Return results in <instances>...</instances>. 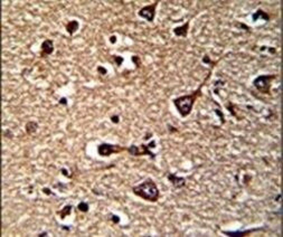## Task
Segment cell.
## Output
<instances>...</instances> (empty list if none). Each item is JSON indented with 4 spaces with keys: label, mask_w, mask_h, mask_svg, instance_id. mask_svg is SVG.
<instances>
[{
    "label": "cell",
    "mask_w": 283,
    "mask_h": 237,
    "mask_svg": "<svg viewBox=\"0 0 283 237\" xmlns=\"http://www.w3.org/2000/svg\"><path fill=\"white\" fill-rule=\"evenodd\" d=\"M132 192L136 196L150 203H156L160 196L158 187L152 179H147L143 182L134 186L132 188Z\"/></svg>",
    "instance_id": "6da1fadb"
},
{
    "label": "cell",
    "mask_w": 283,
    "mask_h": 237,
    "mask_svg": "<svg viewBox=\"0 0 283 237\" xmlns=\"http://www.w3.org/2000/svg\"><path fill=\"white\" fill-rule=\"evenodd\" d=\"M201 86L200 85L198 87V90L195 91L194 93L188 95H182V96H179V98H176L174 100V104L177 109L178 113L180 114L182 117H188L189 114L191 113V110H193V106L196 102L197 98L200 95V90H201Z\"/></svg>",
    "instance_id": "7a4b0ae2"
},
{
    "label": "cell",
    "mask_w": 283,
    "mask_h": 237,
    "mask_svg": "<svg viewBox=\"0 0 283 237\" xmlns=\"http://www.w3.org/2000/svg\"><path fill=\"white\" fill-rule=\"evenodd\" d=\"M275 78H276L275 74H264V75H260L253 81V85L259 92H261V93H263V94H270L271 83H272V81H274Z\"/></svg>",
    "instance_id": "3957f363"
},
{
    "label": "cell",
    "mask_w": 283,
    "mask_h": 237,
    "mask_svg": "<svg viewBox=\"0 0 283 237\" xmlns=\"http://www.w3.org/2000/svg\"><path fill=\"white\" fill-rule=\"evenodd\" d=\"M152 148H156V141L152 140L149 144H141V146H130L129 148H127V151L131 155H134V157H139V155H149L151 159L156 158V153H153L152 151H150V149Z\"/></svg>",
    "instance_id": "277c9868"
},
{
    "label": "cell",
    "mask_w": 283,
    "mask_h": 237,
    "mask_svg": "<svg viewBox=\"0 0 283 237\" xmlns=\"http://www.w3.org/2000/svg\"><path fill=\"white\" fill-rule=\"evenodd\" d=\"M124 150H127L125 148L120 147L117 144H111V143H101L98 147V153L101 157H110L111 154L119 153Z\"/></svg>",
    "instance_id": "5b68a950"
},
{
    "label": "cell",
    "mask_w": 283,
    "mask_h": 237,
    "mask_svg": "<svg viewBox=\"0 0 283 237\" xmlns=\"http://www.w3.org/2000/svg\"><path fill=\"white\" fill-rule=\"evenodd\" d=\"M158 2L159 1H155L153 4L148 5V6L142 7L139 11H138V16L141 17V18L146 19V20L149 21V23H152V21L155 20L156 8H157V6H158Z\"/></svg>",
    "instance_id": "8992f818"
},
{
    "label": "cell",
    "mask_w": 283,
    "mask_h": 237,
    "mask_svg": "<svg viewBox=\"0 0 283 237\" xmlns=\"http://www.w3.org/2000/svg\"><path fill=\"white\" fill-rule=\"evenodd\" d=\"M167 179L169 180V182L172 186H174L176 189H180L182 188V187H185L186 186V179L184 177H179V176H177L176 173H168L167 175Z\"/></svg>",
    "instance_id": "52a82bcc"
},
{
    "label": "cell",
    "mask_w": 283,
    "mask_h": 237,
    "mask_svg": "<svg viewBox=\"0 0 283 237\" xmlns=\"http://www.w3.org/2000/svg\"><path fill=\"white\" fill-rule=\"evenodd\" d=\"M54 52V42L52 39H45L44 42L42 43V46H40V54H42V57H46L52 55Z\"/></svg>",
    "instance_id": "ba28073f"
},
{
    "label": "cell",
    "mask_w": 283,
    "mask_h": 237,
    "mask_svg": "<svg viewBox=\"0 0 283 237\" xmlns=\"http://www.w3.org/2000/svg\"><path fill=\"white\" fill-rule=\"evenodd\" d=\"M263 228H253V229H247V230H235V232H227V230H223V234L227 235L230 237H236V236H246L249 234L253 233V232H257Z\"/></svg>",
    "instance_id": "9c48e42d"
},
{
    "label": "cell",
    "mask_w": 283,
    "mask_h": 237,
    "mask_svg": "<svg viewBox=\"0 0 283 237\" xmlns=\"http://www.w3.org/2000/svg\"><path fill=\"white\" fill-rule=\"evenodd\" d=\"M188 29H189V21H186L184 25H181L179 27H176L174 28V34L177 36V37H187V34H188Z\"/></svg>",
    "instance_id": "30bf717a"
},
{
    "label": "cell",
    "mask_w": 283,
    "mask_h": 237,
    "mask_svg": "<svg viewBox=\"0 0 283 237\" xmlns=\"http://www.w3.org/2000/svg\"><path fill=\"white\" fill-rule=\"evenodd\" d=\"M79 23L77 20H71L66 24V31L69 35H74L79 30Z\"/></svg>",
    "instance_id": "8fae6325"
},
{
    "label": "cell",
    "mask_w": 283,
    "mask_h": 237,
    "mask_svg": "<svg viewBox=\"0 0 283 237\" xmlns=\"http://www.w3.org/2000/svg\"><path fill=\"white\" fill-rule=\"evenodd\" d=\"M260 18H262L263 20H265V21H269V20H270V16L265 11H263L262 9H257L256 11L252 15V20H253V21H256V20H259Z\"/></svg>",
    "instance_id": "7c38bea8"
},
{
    "label": "cell",
    "mask_w": 283,
    "mask_h": 237,
    "mask_svg": "<svg viewBox=\"0 0 283 237\" xmlns=\"http://www.w3.org/2000/svg\"><path fill=\"white\" fill-rule=\"evenodd\" d=\"M37 129H38V123L37 122H35V121H29V122H27L26 127H25V130H26L27 134H29V136L34 134L35 132L37 131Z\"/></svg>",
    "instance_id": "4fadbf2b"
},
{
    "label": "cell",
    "mask_w": 283,
    "mask_h": 237,
    "mask_svg": "<svg viewBox=\"0 0 283 237\" xmlns=\"http://www.w3.org/2000/svg\"><path fill=\"white\" fill-rule=\"evenodd\" d=\"M72 208H73L72 205H66L62 210L58 211V215L60 216V218L64 219V218L67 217L68 215H71V213H72Z\"/></svg>",
    "instance_id": "5bb4252c"
},
{
    "label": "cell",
    "mask_w": 283,
    "mask_h": 237,
    "mask_svg": "<svg viewBox=\"0 0 283 237\" xmlns=\"http://www.w3.org/2000/svg\"><path fill=\"white\" fill-rule=\"evenodd\" d=\"M88 208H90L88 203H84V201H82V203H79V205H77V209H79V211H82V213H87V211H88Z\"/></svg>",
    "instance_id": "9a60e30c"
},
{
    "label": "cell",
    "mask_w": 283,
    "mask_h": 237,
    "mask_svg": "<svg viewBox=\"0 0 283 237\" xmlns=\"http://www.w3.org/2000/svg\"><path fill=\"white\" fill-rule=\"evenodd\" d=\"M113 58H114V60H115V63H117V66H121V64L123 63V57L117 56V55H114Z\"/></svg>",
    "instance_id": "2e32d148"
},
{
    "label": "cell",
    "mask_w": 283,
    "mask_h": 237,
    "mask_svg": "<svg viewBox=\"0 0 283 237\" xmlns=\"http://www.w3.org/2000/svg\"><path fill=\"white\" fill-rule=\"evenodd\" d=\"M98 72L101 74V75H105V74H108V71H106V68H104L103 66H98Z\"/></svg>",
    "instance_id": "e0dca14e"
},
{
    "label": "cell",
    "mask_w": 283,
    "mask_h": 237,
    "mask_svg": "<svg viewBox=\"0 0 283 237\" xmlns=\"http://www.w3.org/2000/svg\"><path fill=\"white\" fill-rule=\"evenodd\" d=\"M215 113L218 115L219 117H220V121H222V123H225V120H224V114L222 113V111H219V110H215Z\"/></svg>",
    "instance_id": "ac0fdd59"
},
{
    "label": "cell",
    "mask_w": 283,
    "mask_h": 237,
    "mask_svg": "<svg viewBox=\"0 0 283 237\" xmlns=\"http://www.w3.org/2000/svg\"><path fill=\"white\" fill-rule=\"evenodd\" d=\"M132 62L137 65V67H139V65H140V58H139V56H132Z\"/></svg>",
    "instance_id": "d6986e66"
},
{
    "label": "cell",
    "mask_w": 283,
    "mask_h": 237,
    "mask_svg": "<svg viewBox=\"0 0 283 237\" xmlns=\"http://www.w3.org/2000/svg\"><path fill=\"white\" fill-rule=\"evenodd\" d=\"M111 219H112V222H113L114 224L120 223V217H119V216H117V215H112V216H111Z\"/></svg>",
    "instance_id": "ffe728a7"
},
{
    "label": "cell",
    "mask_w": 283,
    "mask_h": 237,
    "mask_svg": "<svg viewBox=\"0 0 283 237\" xmlns=\"http://www.w3.org/2000/svg\"><path fill=\"white\" fill-rule=\"evenodd\" d=\"M111 121H112L113 123H117H117L120 122V117H119V115H112V117H111Z\"/></svg>",
    "instance_id": "44dd1931"
},
{
    "label": "cell",
    "mask_w": 283,
    "mask_h": 237,
    "mask_svg": "<svg viewBox=\"0 0 283 237\" xmlns=\"http://www.w3.org/2000/svg\"><path fill=\"white\" fill-rule=\"evenodd\" d=\"M203 62H204V63H206V64H209V63H211V59H209V56H207V55H205V56L203 57Z\"/></svg>",
    "instance_id": "7402d4cb"
},
{
    "label": "cell",
    "mask_w": 283,
    "mask_h": 237,
    "mask_svg": "<svg viewBox=\"0 0 283 237\" xmlns=\"http://www.w3.org/2000/svg\"><path fill=\"white\" fill-rule=\"evenodd\" d=\"M59 104H63V105H66L67 104V100H66V98H62L59 100Z\"/></svg>",
    "instance_id": "603a6c76"
},
{
    "label": "cell",
    "mask_w": 283,
    "mask_h": 237,
    "mask_svg": "<svg viewBox=\"0 0 283 237\" xmlns=\"http://www.w3.org/2000/svg\"><path fill=\"white\" fill-rule=\"evenodd\" d=\"M43 192H44V194H46V195H53V192L50 191L48 188H44V189H43Z\"/></svg>",
    "instance_id": "cb8c5ba5"
},
{
    "label": "cell",
    "mask_w": 283,
    "mask_h": 237,
    "mask_svg": "<svg viewBox=\"0 0 283 237\" xmlns=\"http://www.w3.org/2000/svg\"><path fill=\"white\" fill-rule=\"evenodd\" d=\"M110 43H111V44H115V43H117V37H115V36H111V37H110Z\"/></svg>",
    "instance_id": "d4e9b609"
},
{
    "label": "cell",
    "mask_w": 283,
    "mask_h": 237,
    "mask_svg": "<svg viewBox=\"0 0 283 237\" xmlns=\"http://www.w3.org/2000/svg\"><path fill=\"white\" fill-rule=\"evenodd\" d=\"M60 171H62V173H63L64 176H66V177H71V175H68V173H67V170H66V169H64V168H63V169L60 170Z\"/></svg>",
    "instance_id": "484cf974"
},
{
    "label": "cell",
    "mask_w": 283,
    "mask_h": 237,
    "mask_svg": "<svg viewBox=\"0 0 283 237\" xmlns=\"http://www.w3.org/2000/svg\"><path fill=\"white\" fill-rule=\"evenodd\" d=\"M38 236H39V237H42V236H47V233H46V232H44V233H40L39 235H38Z\"/></svg>",
    "instance_id": "4316f807"
},
{
    "label": "cell",
    "mask_w": 283,
    "mask_h": 237,
    "mask_svg": "<svg viewBox=\"0 0 283 237\" xmlns=\"http://www.w3.org/2000/svg\"><path fill=\"white\" fill-rule=\"evenodd\" d=\"M62 228L65 230H69V227H66V226H62Z\"/></svg>",
    "instance_id": "83f0119b"
}]
</instances>
